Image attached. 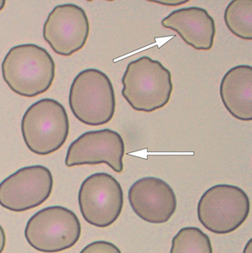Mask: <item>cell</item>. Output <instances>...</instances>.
Wrapping results in <instances>:
<instances>
[{"label": "cell", "instance_id": "19", "mask_svg": "<svg viewBox=\"0 0 252 253\" xmlns=\"http://www.w3.org/2000/svg\"><path fill=\"white\" fill-rule=\"evenodd\" d=\"M243 253H252V240H249V241L246 243V247L244 248Z\"/></svg>", "mask_w": 252, "mask_h": 253}, {"label": "cell", "instance_id": "3", "mask_svg": "<svg viewBox=\"0 0 252 253\" xmlns=\"http://www.w3.org/2000/svg\"><path fill=\"white\" fill-rule=\"evenodd\" d=\"M21 130L30 152L40 156L50 155L66 142L70 120L61 103L53 98H42L26 111Z\"/></svg>", "mask_w": 252, "mask_h": 253}, {"label": "cell", "instance_id": "17", "mask_svg": "<svg viewBox=\"0 0 252 253\" xmlns=\"http://www.w3.org/2000/svg\"><path fill=\"white\" fill-rule=\"evenodd\" d=\"M6 246V234L3 227L0 225V253H3Z\"/></svg>", "mask_w": 252, "mask_h": 253}, {"label": "cell", "instance_id": "10", "mask_svg": "<svg viewBox=\"0 0 252 253\" xmlns=\"http://www.w3.org/2000/svg\"><path fill=\"white\" fill-rule=\"evenodd\" d=\"M124 154L125 144L120 133L109 128L89 131L70 144L65 165L71 168L105 164L115 172L122 173Z\"/></svg>", "mask_w": 252, "mask_h": 253}, {"label": "cell", "instance_id": "18", "mask_svg": "<svg viewBox=\"0 0 252 253\" xmlns=\"http://www.w3.org/2000/svg\"><path fill=\"white\" fill-rule=\"evenodd\" d=\"M155 3H160L163 5H167V6H179L183 3H188V1H174V2H170V1H164V2H155Z\"/></svg>", "mask_w": 252, "mask_h": 253}, {"label": "cell", "instance_id": "11", "mask_svg": "<svg viewBox=\"0 0 252 253\" xmlns=\"http://www.w3.org/2000/svg\"><path fill=\"white\" fill-rule=\"evenodd\" d=\"M128 201L139 218L153 224H163L173 216L177 199L173 188L157 177L136 180L128 190Z\"/></svg>", "mask_w": 252, "mask_h": 253}, {"label": "cell", "instance_id": "14", "mask_svg": "<svg viewBox=\"0 0 252 253\" xmlns=\"http://www.w3.org/2000/svg\"><path fill=\"white\" fill-rule=\"evenodd\" d=\"M228 30L244 41L252 40V0H233L224 12Z\"/></svg>", "mask_w": 252, "mask_h": 253}, {"label": "cell", "instance_id": "20", "mask_svg": "<svg viewBox=\"0 0 252 253\" xmlns=\"http://www.w3.org/2000/svg\"><path fill=\"white\" fill-rule=\"evenodd\" d=\"M5 4H6L5 0H0V12L3 10V8L5 7Z\"/></svg>", "mask_w": 252, "mask_h": 253}, {"label": "cell", "instance_id": "16", "mask_svg": "<svg viewBox=\"0 0 252 253\" xmlns=\"http://www.w3.org/2000/svg\"><path fill=\"white\" fill-rule=\"evenodd\" d=\"M80 253H122L120 249L111 242L98 241L84 247Z\"/></svg>", "mask_w": 252, "mask_h": 253}, {"label": "cell", "instance_id": "2", "mask_svg": "<svg viewBox=\"0 0 252 253\" xmlns=\"http://www.w3.org/2000/svg\"><path fill=\"white\" fill-rule=\"evenodd\" d=\"M122 83V95L128 105L134 111L146 113L167 105L173 92L170 71L146 56L127 64Z\"/></svg>", "mask_w": 252, "mask_h": 253}, {"label": "cell", "instance_id": "6", "mask_svg": "<svg viewBox=\"0 0 252 253\" xmlns=\"http://www.w3.org/2000/svg\"><path fill=\"white\" fill-rule=\"evenodd\" d=\"M251 203L240 187L219 184L209 188L198 204V217L207 230L216 234L233 233L248 218Z\"/></svg>", "mask_w": 252, "mask_h": 253}, {"label": "cell", "instance_id": "5", "mask_svg": "<svg viewBox=\"0 0 252 253\" xmlns=\"http://www.w3.org/2000/svg\"><path fill=\"white\" fill-rule=\"evenodd\" d=\"M30 247L43 253L68 250L79 241L82 224L75 212L63 206L46 207L36 212L26 225Z\"/></svg>", "mask_w": 252, "mask_h": 253}, {"label": "cell", "instance_id": "8", "mask_svg": "<svg viewBox=\"0 0 252 253\" xmlns=\"http://www.w3.org/2000/svg\"><path fill=\"white\" fill-rule=\"evenodd\" d=\"M54 180L43 165L20 169L0 183V206L13 212H24L41 206L50 198Z\"/></svg>", "mask_w": 252, "mask_h": 253}, {"label": "cell", "instance_id": "9", "mask_svg": "<svg viewBox=\"0 0 252 253\" xmlns=\"http://www.w3.org/2000/svg\"><path fill=\"white\" fill-rule=\"evenodd\" d=\"M90 34L88 16L75 3L59 4L48 15L43 37L57 55L70 57L85 46Z\"/></svg>", "mask_w": 252, "mask_h": 253}, {"label": "cell", "instance_id": "13", "mask_svg": "<svg viewBox=\"0 0 252 253\" xmlns=\"http://www.w3.org/2000/svg\"><path fill=\"white\" fill-rule=\"evenodd\" d=\"M220 96L227 111L236 119L252 120V67L238 65L224 75Z\"/></svg>", "mask_w": 252, "mask_h": 253}, {"label": "cell", "instance_id": "7", "mask_svg": "<svg viewBox=\"0 0 252 253\" xmlns=\"http://www.w3.org/2000/svg\"><path fill=\"white\" fill-rule=\"evenodd\" d=\"M78 202L82 216L87 223L107 228L117 221L123 211V187L111 174H92L81 185Z\"/></svg>", "mask_w": 252, "mask_h": 253}, {"label": "cell", "instance_id": "1", "mask_svg": "<svg viewBox=\"0 0 252 253\" xmlns=\"http://www.w3.org/2000/svg\"><path fill=\"white\" fill-rule=\"evenodd\" d=\"M1 69L3 81L11 91L26 98L47 92L56 76V64L50 54L35 44L11 48L3 58Z\"/></svg>", "mask_w": 252, "mask_h": 253}, {"label": "cell", "instance_id": "15", "mask_svg": "<svg viewBox=\"0 0 252 253\" xmlns=\"http://www.w3.org/2000/svg\"><path fill=\"white\" fill-rule=\"evenodd\" d=\"M170 253H213L211 241L200 228L186 227L173 238Z\"/></svg>", "mask_w": 252, "mask_h": 253}, {"label": "cell", "instance_id": "4", "mask_svg": "<svg viewBox=\"0 0 252 253\" xmlns=\"http://www.w3.org/2000/svg\"><path fill=\"white\" fill-rule=\"evenodd\" d=\"M73 115L82 124L101 126L116 112V95L106 74L97 69L82 70L73 81L69 94Z\"/></svg>", "mask_w": 252, "mask_h": 253}, {"label": "cell", "instance_id": "12", "mask_svg": "<svg viewBox=\"0 0 252 253\" xmlns=\"http://www.w3.org/2000/svg\"><path fill=\"white\" fill-rule=\"evenodd\" d=\"M165 29L176 32L183 42L199 51L213 47L215 23L208 11L201 7H187L173 10L162 21Z\"/></svg>", "mask_w": 252, "mask_h": 253}]
</instances>
